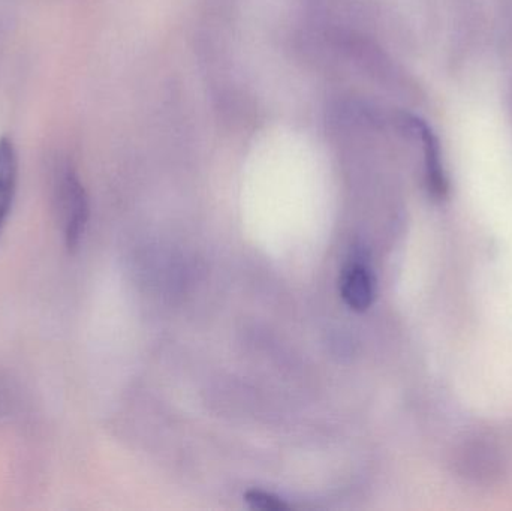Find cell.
Segmentation results:
<instances>
[{
  "instance_id": "1",
  "label": "cell",
  "mask_w": 512,
  "mask_h": 511,
  "mask_svg": "<svg viewBox=\"0 0 512 511\" xmlns=\"http://www.w3.org/2000/svg\"><path fill=\"white\" fill-rule=\"evenodd\" d=\"M56 203L62 222L66 245L74 249L80 245L89 219L86 191L72 168H63L56 179Z\"/></svg>"
},
{
  "instance_id": "2",
  "label": "cell",
  "mask_w": 512,
  "mask_h": 511,
  "mask_svg": "<svg viewBox=\"0 0 512 511\" xmlns=\"http://www.w3.org/2000/svg\"><path fill=\"white\" fill-rule=\"evenodd\" d=\"M343 302L354 312H366L375 302L376 279L369 264L354 257L343 267L339 282Z\"/></svg>"
},
{
  "instance_id": "3",
  "label": "cell",
  "mask_w": 512,
  "mask_h": 511,
  "mask_svg": "<svg viewBox=\"0 0 512 511\" xmlns=\"http://www.w3.org/2000/svg\"><path fill=\"white\" fill-rule=\"evenodd\" d=\"M415 131L420 135L424 149V162H426L427 185L435 197L441 198L447 194L448 183L442 167L441 149H439L438 138L432 134L429 126L423 122L412 120Z\"/></svg>"
},
{
  "instance_id": "4",
  "label": "cell",
  "mask_w": 512,
  "mask_h": 511,
  "mask_svg": "<svg viewBox=\"0 0 512 511\" xmlns=\"http://www.w3.org/2000/svg\"><path fill=\"white\" fill-rule=\"evenodd\" d=\"M18 179V156L11 138H0V231L11 212Z\"/></svg>"
},
{
  "instance_id": "5",
  "label": "cell",
  "mask_w": 512,
  "mask_h": 511,
  "mask_svg": "<svg viewBox=\"0 0 512 511\" xmlns=\"http://www.w3.org/2000/svg\"><path fill=\"white\" fill-rule=\"evenodd\" d=\"M245 503L251 509L261 511H288L291 507L285 500L273 492L262 491V489H249L245 494Z\"/></svg>"
}]
</instances>
